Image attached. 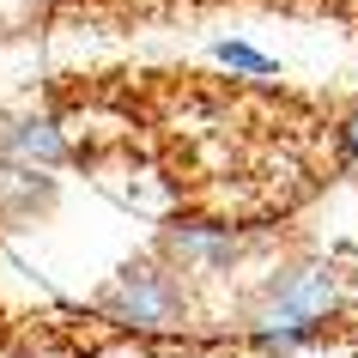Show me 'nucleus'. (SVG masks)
Wrapping results in <instances>:
<instances>
[{
    "mask_svg": "<svg viewBox=\"0 0 358 358\" xmlns=\"http://www.w3.org/2000/svg\"><path fill=\"white\" fill-rule=\"evenodd\" d=\"M340 298H346V280H340L334 262L292 255L249 292L243 316H237V334H243V346L255 358H298L303 346H316L328 334Z\"/></svg>",
    "mask_w": 358,
    "mask_h": 358,
    "instance_id": "f257e3e1",
    "label": "nucleus"
},
{
    "mask_svg": "<svg viewBox=\"0 0 358 358\" xmlns=\"http://www.w3.org/2000/svg\"><path fill=\"white\" fill-rule=\"evenodd\" d=\"M97 316L128 334H182L189 328V273L164 255H140L97 292Z\"/></svg>",
    "mask_w": 358,
    "mask_h": 358,
    "instance_id": "f03ea898",
    "label": "nucleus"
},
{
    "mask_svg": "<svg viewBox=\"0 0 358 358\" xmlns=\"http://www.w3.org/2000/svg\"><path fill=\"white\" fill-rule=\"evenodd\" d=\"M249 249H255V237L237 225H219V219H176L158 237V255L189 280H225L249 262Z\"/></svg>",
    "mask_w": 358,
    "mask_h": 358,
    "instance_id": "7ed1b4c3",
    "label": "nucleus"
},
{
    "mask_svg": "<svg viewBox=\"0 0 358 358\" xmlns=\"http://www.w3.org/2000/svg\"><path fill=\"white\" fill-rule=\"evenodd\" d=\"M0 158L31 164V170H61L73 158V146H67V128L49 110H19V115H0Z\"/></svg>",
    "mask_w": 358,
    "mask_h": 358,
    "instance_id": "20e7f679",
    "label": "nucleus"
},
{
    "mask_svg": "<svg viewBox=\"0 0 358 358\" xmlns=\"http://www.w3.org/2000/svg\"><path fill=\"white\" fill-rule=\"evenodd\" d=\"M213 61L231 67V73H243V79H273L280 73V61L262 55V49H249V43H213Z\"/></svg>",
    "mask_w": 358,
    "mask_h": 358,
    "instance_id": "39448f33",
    "label": "nucleus"
},
{
    "mask_svg": "<svg viewBox=\"0 0 358 358\" xmlns=\"http://www.w3.org/2000/svg\"><path fill=\"white\" fill-rule=\"evenodd\" d=\"M334 152H340V170H346V176L358 182V110L334 128Z\"/></svg>",
    "mask_w": 358,
    "mask_h": 358,
    "instance_id": "423d86ee",
    "label": "nucleus"
},
{
    "mask_svg": "<svg viewBox=\"0 0 358 358\" xmlns=\"http://www.w3.org/2000/svg\"><path fill=\"white\" fill-rule=\"evenodd\" d=\"M140 358H164V352H140Z\"/></svg>",
    "mask_w": 358,
    "mask_h": 358,
    "instance_id": "0eeeda50",
    "label": "nucleus"
},
{
    "mask_svg": "<svg viewBox=\"0 0 358 358\" xmlns=\"http://www.w3.org/2000/svg\"><path fill=\"white\" fill-rule=\"evenodd\" d=\"M37 6H49V0H37Z\"/></svg>",
    "mask_w": 358,
    "mask_h": 358,
    "instance_id": "6e6552de",
    "label": "nucleus"
}]
</instances>
